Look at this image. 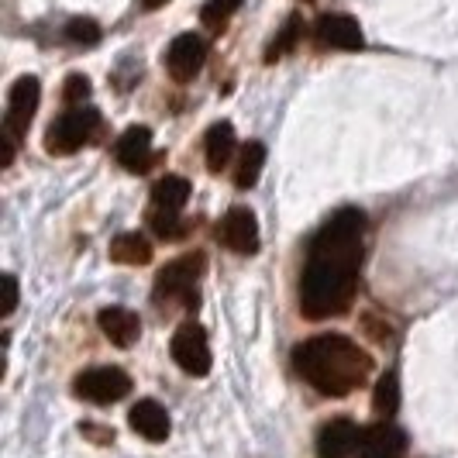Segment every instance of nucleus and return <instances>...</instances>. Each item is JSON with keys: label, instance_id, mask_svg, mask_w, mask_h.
<instances>
[{"label": "nucleus", "instance_id": "1", "mask_svg": "<svg viewBox=\"0 0 458 458\" xmlns=\"http://www.w3.org/2000/svg\"><path fill=\"white\" fill-rule=\"evenodd\" d=\"M366 214L359 207H342L310 238V252L300 273V314L310 321L338 318L355 300L359 262H362Z\"/></svg>", "mask_w": 458, "mask_h": 458}, {"label": "nucleus", "instance_id": "2", "mask_svg": "<svg viewBox=\"0 0 458 458\" xmlns=\"http://www.w3.org/2000/svg\"><path fill=\"white\" fill-rule=\"evenodd\" d=\"M297 376L324 396H348L366 386L372 372V355L344 335H314L293 352Z\"/></svg>", "mask_w": 458, "mask_h": 458}, {"label": "nucleus", "instance_id": "3", "mask_svg": "<svg viewBox=\"0 0 458 458\" xmlns=\"http://www.w3.org/2000/svg\"><path fill=\"white\" fill-rule=\"evenodd\" d=\"M100 131V114L90 107H69L59 114L46 131V152L48 156H72L83 145H90Z\"/></svg>", "mask_w": 458, "mask_h": 458}, {"label": "nucleus", "instance_id": "4", "mask_svg": "<svg viewBox=\"0 0 458 458\" xmlns=\"http://www.w3.org/2000/svg\"><path fill=\"white\" fill-rule=\"evenodd\" d=\"M72 393L87 403H97V407H111L117 400H124L131 393V376L117 366H97L87 369L76 376L72 383Z\"/></svg>", "mask_w": 458, "mask_h": 458}, {"label": "nucleus", "instance_id": "5", "mask_svg": "<svg viewBox=\"0 0 458 458\" xmlns=\"http://www.w3.org/2000/svg\"><path fill=\"white\" fill-rule=\"evenodd\" d=\"M38 100H42V83L35 76L14 80V87L7 93V111H4V138H11L14 145L21 141L31 117L38 111Z\"/></svg>", "mask_w": 458, "mask_h": 458}, {"label": "nucleus", "instance_id": "6", "mask_svg": "<svg viewBox=\"0 0 458 458\" xmlns=\"http://www.w3.org/2000/svg\"><path fill=\"white\" fill-rule=\"evenodd\" d=\"M169 355L173 362L183 369L186 376H207L210 372V344H207V331L200 324L186 321L176 327L173 342H169Z\"/></svg>", "mask_w": 458, "mask_h": 458}, {"label": "nucleus", "instance_id": "7", "mask_svg": "<svg viewBox=\"0 0 458 458\" xmlns=\"http://www.w3.org/2000/svg\"><path fill=\"white\" fill-rule=\"evenodd\" d=\"M204 276V252L180 255L173 262H165V269H159L156 276V297L159 300H176L190 293Z\"/></svg>", "mask_w": 458, "mask_h": 458}, {"label": "nucleus", "instance_id": "8", "mask_svg": "<svg viewBox=\"0 0 458 458\" xmlns=\"http://www.w3.org/2000/svg\"><path fill=\"white\" fill-rule=\"evenodd\" d=\"M221 245L234 255H255L259 252V221L249 207H231L217 228Z\"/></svg>", "mask_w": 458, "mask_h": 458}, {"label": "nucleus", "instance_id": "9", "mask_svg": "<svg viewBox=\"0 0 458 458\" xmlns=\"http://www.w3.org/2000/svg\"><path fill=\"white\" fill-rule=\"evenodd\" d=\"M207 63V42L200 35H180L165 52V69L176 83H190Z\"/></svg>", "mask_w": 458, "mask_h": 458}, {"label": "nucleus", "instance_id": "10", "mask_svg": "<svg viewBox=\"0 0 458 458\" xmlns=\"http://www.w3.org/2000/svg\"><path fill=\"white\" fill-rule=\"evenodd\" d=\"M314 38L321 48H338V52H355L366 46L362 28L352 14H321L314 24Z\"/></svg>", "mask_w": 458, "mask_h": 458}, {"label": "nucleus", "instance_id": "11", "mask_svg": "<svg viewBox=\"0 0 458 458\" xmlns=\"http://www.w3.org/2000/svg\"><path fill=\"white\" fill-rule=\"evenodd\" d=\"M114 159L121 169L128 173H145L156 162V148H152V131L145 124H131L128 131H121L114 141Z\"/></svg>", "mask_w": 458, "mask_h": 458}, {"label": "nucleus", "instance_id": "12", "mask_svg": "<svg viewBox=\"0 0 458 458\" xmlns=\"http://www.w3.org/2000/svg\"><path fill=\"white\" fill-rule=\"evenodd\" d=\"M359 441H362V431L352 417H335L327 420L318 435V455L321 458H352L359 452Z\"/></svg>", "mask_w": 458, "mask_h": 458}, {"label": "nucleus", "instance_id": "13", "mask_svg": "<svg viewBox=\"0 0 458 458\" xmlns=\"http://www.w3.org/2000/svg\"><path fill=\"white\" fill-rule=\"evenodd\" d=\"M403 452H407L403 431L390 420H383V424H372V428L362 431L355 458H403Z\"/></svg>", "mask_w": 458, "mask_h": 458}, {"label": "nucleus", "instance_id": "14", "mask_svg": "<svg viewBox=\"0 0 458 458\" xmlns=\"http://www.w3.org/2000/svg\"><path fill=\"white\" fill-rule=\"evenodd\" d=\"M97 324H100L104 338L117 344V348H131L141 338V321H138L135 310H128V307H104Z\"/></svg>", "mask_w": 458, "mask_h": 458}, {"label": "nucleus", "instance_id": "15", "mask_svg": "<svg viewBox=\"0 0 458 458\" xmlns=\"http://www.w3.org/2000/svg\"><path fill=\"white\" fill-rule=\"evenodd\" d=\"M128 424L135 428L138 437H145V441H152V445H159L169 437V413L162 407L159 400H138L131 413H128Z\"/></svg>", "mask_w": 458, "mask_h": 458}, {"label": "nucleus", "instance_id": "16", "mask_svg": "<svg viewBox=\"0 0 458 458\" xmlns=\"http://www.w3.org/2000/svg\"><path fill=\"white\" fill-rule=\"evenodd\" d=\"M204 156H207V169H210V173L228 169V162L234 159V128H231L228 121H217V124L207 128Z\"/></svg>", "mask_w": 458, "mask_h": 458}, {"label": "nucleus", "instance_id": "17", "mask_svg": "<svg viewBox=\"0 0 458 458\" xmlns=\"http://www.w3.org/2000/svg\"><path fill=\"white\" fill-rule=\"evenodd\" d=\"M111 259L117 266H145L152 262V242L138 231H124L111 242Z\"/></svg>", "mask_w": 458, "mask_h": 458}, {"label": "nucleus", "instance_id": "18", "mask_svg": "<svg viewBox=\"0 0 458 458\" xmlns=\"http://www.w3.org/2000/svg\"><path fill=\"white\" fill-rule=\"evenodd\" d=\"M262 165H266V145L262 141H249L238 156V169H234V186L238 190H252L262 176Z\"/></svg>", "mask_w": 458, "mask_h": 458}, {"label": "nucleus", "instance_id": "19", "mask_svg": "<svg viewBox=\"0 0 458 458\" xmlns=\"http://www.w3.org/2000/svg\"><path fill=\"white\" fill-rule=\"evenodd\" d=\"M186 200H190V183L183 176H162L159 183L152 186V204L165 207V210H183Z\"/></svg>", "mask_w": 458, "mask_h": 458}, {"label": "nucleus", "instance_id": "20", "mask_svg": "<svg viewBox=\"0 0 458 458\" xmlns=\"http://www.w3.org/2000/svg\"><path fill=\"white\" fill-rule=\"evenodd\" d=\"M148 228L156 231L159 238H165V242H180L186 234V225H183V217H180V210H165V207H156V204L148 210Z\"/></svg>", "mask_w": 458, "mask_h": 458}, {"label": "nucleus", "instance_id": "21", "mask_svg": "<svg viewBox=\"0 0 458 458\" xmlns=\"http://www.w3.org/2000/svg\"><path fill=\"white\" fill-rule=\"evenodd\" d=\"M300 38H303V18H300V14H290L286 24H283V31L273 38V46L266 48V63H276V59H283L286 52H293Z\"/></svg>", "mask_w": 458, "mask_h": 458}, {"label": "nucleus", "instance_id": "22", "mask_svg": "<svg viewBox=\"0 0 458 458\" xmlns=\"http://www.w3.org/2000/svg\"><path fill=\"white\" fill-rule=\"evenodd\" d=\"M372 407H376V413H379V417H386V420L396 413V407H400V379H396V372H386V376L376 383Z\"/></svg>", "mask_w": 458, "mask_h": 458}, {"label": "nucleus", "instance_id": "23", "mask_svg": "<svg viewBox=\"0 0 458 458\" xmlns=\"http://www.w3.org/2000/svg\"><path fill=\"white\" fill-rule=\"evenodd\" d=\"M245 0H207L204 11H200V18H204L207 28H214V31H221L225 24L234 18V11L242 7Z\"/></svg>", "mask_w": 458, "mask_h": 458}, {"label": "nucleus", "instance_id": "24", "mask_svg": "<svg viewBox=\"0 0 458 458\" xmlns=\"http://www.w3.org/2000/svg\"><path fill=\"white\" fill-rule=\"evenodd\" d=\"M66 38L72 46H97L100 42V24L93 18H72L66 24Z\"/></svg>", "mask_w": 458, "mask_h": 458}, {"label": "nucleus", "instance_id": "25", "mask_svg": "<svg viewBox=\"0 0 458 458\" xmlns=\"http://www.w3.org/2000/svg\"><path fill=\"white\" fill-rule=\"evenodd\" d=\"M90 93H93V87L83 72H69L66 83H63V100H66L69 107H80L83 100H90Z\"/></svg>", "mask_w": 458, "mask_h": 458}, {"label": "nucleus", "instance_id": "26", "mask_svg": "<svg viewBox=\"0 0 458 458\" xmlns=\"http://www.w3.org/2000/svg\"><path fill=\"white\" fill-rule=\"evenodd\" d=\"M14 307H18V279L14 276H4V307H0V314L11 318Z\"/></svg>", "mask_w": 458, "mask_h": 458}, {"label": "nucleus", "instance_id": "27", "mask_svg": "<svg viewBox=\"0 0 458 458\" xmlns=\"http://www.w3.org/2000/svg\"><path fill=\"white\" fill-rule=\"evenodd\" d=\"M145 4V11H159V7H165L169 0H141Z\"/></svg>", "mask_w": 458, "mask_h": 458}]
</instances>
